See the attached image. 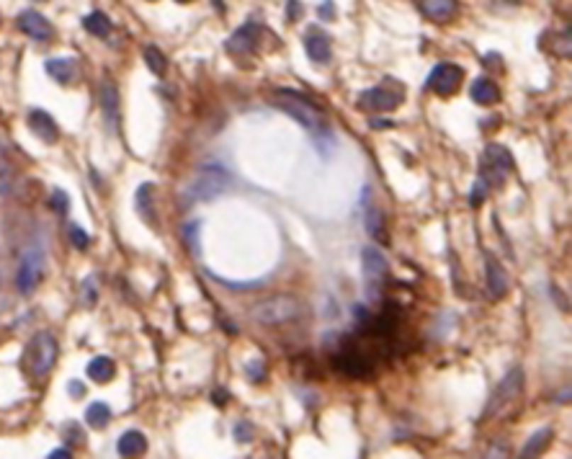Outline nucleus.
Wrapping results in <instances>:
<instances>
[{
    "label": "nucleus",
    "instance_id": "f257e3e1",
    "mask_svg": "<svg viewBox=\"0 0 572 459\" xmlns=\"http://www.w3.org/2000/svg\"><path fill=\"white\" fill-rule=\"evenodd\" d=\"M232 186V173L217 162L212 165H204V168H198L194 173L189 184L184 189V201H209V199H217L222 197L227 189Z\"/></svg>",
    "mask_w": 572,
    "mask_h": 459
},
{
    "label": "nucleus",
    "instance_id": "f03ea898",
    "mask_svg": "<svg viewBox=\"0 0 572 459\" xmlns=\"http://www.w3.org/2000/svg\"><path fill=\"white\" fill-rule=\"evenodd\" d=\"M271 104L279 106L281 111H286L289 116H294L304 129H315V132H318V129L323 127V119H325V116H323V109H320L315 101H310V96H304V93L281 88V91H276L274 96H271Z\"/></svg>",
    "mask_w": 572,
    "mask_h": 459
},
{
    "label": "nucleus",
    "instance_id": "7ed1b4c3",
    "mask_svg": "<svg viewBox=\"0 0 572 459\" xmlns=\"http://www.w3.org/2000/svg\"><path fill=\"white\" fill-rule=\"evenodd\" d=\"M299 315H302V304H299V299L289 297V294H276V297L263 299V302H258L253 310H250V318H253L255 323L266 325V328L291 323V320H297Z\"/></svg>",
    "mask_w": 572,
    "mask_h": 459
},
{
    "label": "nucleus",
    "instance_id": "20e7f679",
    "mask_svg": "<svg viewBox=\"0 0 572 459\" xmlns=\"http://www.w3.org/2000/svg\"><path fill=\"white\" fill-rule=\"evenodd\" d=\"M57 361V341L52 333H36L26 348V364L34 377L50 375Z\"/></svg>",
    "mask_w": 572,
    "mask_h": 459
},
{
    "label": "nucleus",
    "instance_id": "39448f33",
    "mask_svg": "<svg viewBox=\"0 0 572 459\" xmlns=\"http://www.w3.org/2000/svg\"><path fill=\"white\" fill-rule=\"evenodd\" d=\"M44 274V253L39 248H28L26 253L21 255L18 263V274H16V287L21 294H31L36 289V284L42 282Z\"/></svg>",
    "mask_w": 572,
    "mask_h": 459
},
{
    "label": "nucleus",
    "instance_id": "423d86ee",
    "mask_svg": "<svg viewBox=\"0 0 572 459\" xmlns=\"http://www.w3.org/2000/svg\"><path fill=\"white\" fill-rule=\"evenodd\" d=\"M513 168V157L505 148L500 145H490L485 150V160H482V168H480V178L485 184H503V178L505 173Z\"/></svg>",
    "mask_w": 572,
    "mask_h": 459
},
{
    "label": "nucleus",
    "instance_id": "0eeeda50",
    "mask_svg": "<svg viewBox=\"0 0 572 459\" xmlns=\"http://www.w3.org/2000/svg\"><path fill=\"white\" fill-rule=\"evenodd\" d=\"M461 80H464V70H461L459 65H452V62H441L438 67H433V72L428 75V91H433L436 96H454V93L459 91Z\"/></svg>",
    "mask_w": 572,
    "mask_h": 459
},
{
    "label": "nucleus",
    "instance_id": "6e6552de",
    "mask_svg": "<svg viewBox=\"0 0 572 459\" xmlns=\"http://www.w3.org/2000/svg\"><path fill=\"white\" fill-rule=\"evenodd\" d=\"M403 104V93L392 91L387 85H376V88H369V91L361 93L359 106L369 109V111H392Z\"/></svg>",
    "mask_w": 572,
    "mask_h": 459
},
{
    "label": "nucleus",
    "instance_id": "1a4fd4ad",
    "mask_svg": "<svg viewBox=\"0 0 572 459\" xmlns=\"http://www.w3.org/2000/svg\"><path fill=\"white\" fill-rule=\"evenodd\" d=\"M521 389H523V372L516 367V369H510L508 375H505V380L498 385L493 400L488 403V413H485V416H493V413H498V410H500V405L510 403V400H516V397L521 395Z\"/></svg>",
    "mask_w": 572,
    "mask_h": 459
},
{
    "label": "nucleus",
    "instance_id": "9d476101",
    "mask_svg": "<svg viewBox=\"0 0 572 459\" xmlns=\"http://www.w3.org/2000/svg\"><path fill=\"white\" fill-rule=\"evenodd\" d=\"M304 50H307V55H310L312 62L318 65H327L330 62V36L323 31V28L318 26H310L307 31H304Z\"/></svg>",
    "mask_w": 572,
    "mask_h": 459
},
{
    "label": "nucleus",
    "instance_id": "9b49d317",
    "mask_svg": "<svg viewBox=\"0 0 572 459\" xmlns=\"http://www.w3.org/2000/svg\"><path fill=\"white\" fill-rule=\"evenodd\" d=\"M18 28H21L26 36L36 39V42H47V39H52V34H55L52 23L47 21L42 13H36V11H23V13L18 16Z\"/></svg>",
    "mask_w": 572,
    "mask_h": 459
},
{
    "label": "nucleus",
    "instance_id": "f8f14e48",
    "mask_svg": "<svg viewBox=\"0 0 572 459\" xmlns=\"http://www.w3.org/2000/svg\"><path fill=\"white\" fill-rule=\"evenodd\" d=\"M28 129L42 142H47V145H55L60 140V127L55 124V119H52L50 114L42 111V109L28 111Z\"/></svg>",
    "mask_w": 572,
    "mask_h": 459
},
{
    "label": "nucleus",
    "instance_id": "ddd939ff",
    "mask_svg": "<svg viewBox=\"0 0 572 459\" xmlns=\"http://www.w3.org/2000/svg\"><path fill=\"white\" fill-rule=\"evenodd\" d=\"M258 36H261V26L258 23H245L235 31L230 39H227V52H235V55H247L253 52V47L258 44Z\"/></svg>",
    "mask_w": 572,
    "mask_h": 459
},
{
    "label": "nucleus",
    "instance_id": "4468645a",
    "mask_svg": "<svg viewBox=\"0 0 572 459\" xmlns=\"http://www.w3.org/2000/svg\"><path fill=\"white\" fill-rule=\"evenodd\" d=\"M361 261H364V276H366L369 284H379L387 276V258H384L381 250H376V245L364 248Z\"/></svg>",
    "mask_w": 572,
    "mask_h": 459
},
{
    "label": "nucleus",
    "instance_id": "2eb2a0df",
    "mask_svg": "<svg viewBox=\"0 0 572 459\" xmlns=\"http://www.w3.org/2000/svg\"><path fill=\"white\" fill-rule=\"evenodd\" d=\"M485 269H488V292L493 299H500L505 292H508V274L503 271V266L495 258L488 255V263H485Z\"/></svg>",
    "mask_w": 572,
    "mask_h": 459
},
{
    "label": "nucleus",
    "instance_id": "dca6fc26",
    "mask_svg": "<svg viewBox=\"0 0 572 459\" xmlns=\"http://www.w3.org/2000/svg\"><path fill=\"white\" fill-rule=\"evenodd\" d=\"M417 6L431 21H449L456 13V0H417Z\"/></svg>",
    "mask_w": 572,
    "mask_h": 459
},
{
    "label": "nucleus",
    "instance_id": "f3484780",
    "mask_svg": "<svg viewBox=\"0 0 572 459\" xmlns=\"http://www.w3.org/2000/svg\"><path fill=\"white\" fill-rule=\"evenodd\" d=\"M472 101L480 104V106H493V104L500 101V88L490 78H477L472 83Z\"/></svg>",
    "mask_w": 572,
    "mask_h": 459
},
{
    "label": "nucleus",
    "instance_id": "a211bd4d",
    "mask_svg": "<svg viewBox=\"0 0 572 459\" xmlns=\"http://www.w3.org/2000/svg\"><path fill=\"white\" fill-rule=\"evenodd\" d=\"M116 449H119L121 457H137V454H145V449H147V438H145V433H140V431H127L119 438Z\"/></svg>",
    "mask_w": 572,
    "mask_h": 459
},
{
    "label": "nucleus",
    "instance_id": "6ab92c4d",
    "mask_svg": "<svg viewBox=\"0 0 572 459\" xmlns=\"http://www.w3.org/2000/svg\"><path fill=\"white\" fill-rule=\"evenodd\" d=\"M47 72H50L57 83H70V80L75 78L78 67H75V60H70V57H57V60L47 62Z\"/></svg>",
    "mask_w": 572,
    "mask_h": 459
},
{
    "label": "nucleus",
    "instance_id": "aec40b11",
    "mask_svg": "<svg viewBox=\"0 0 572 459\" xmlns=\"http://www.w3.org/2000/svg\"><path fill=\"white\" fill-rule=\"evenodd\" d=\"M101 106H103V114H106V119L111 124L119 121V93L113 88V83H103L101 85Z\"/></svg>",
    "mask_w": 572,
    "mask_h": 459
},
{
    "label": "nucleus",
    "instance_id": "412c9836",
    "mask_svg": "<svg viewBox=\"0 0 572 459\" xmlns=\"http://www.w3.org/2000/svg\"><path fill=\"white\" fill-rule=\"evenodd\" d=\"M113 375H116V364H113L108 356H96V359L88 364V377H91L93 382H99V385L113 380Z\"/></svg>",
    "mask_w": 572,
    "mask_h": 459
},
{
    "label": "nucleus",
    "instance_id": "4be33fe9",
    "mask_svg": "<svg viewBox=\"0 0 572 459\" xmlns=\"http://www.w3.org/2000/svg\"><path fill=\"white\" fill-rule=\"evenodd\" d=\"M83 26L91 31L93 36H108L111 34V21H108V16L106 13H101V11H93L91 16H85L83 18Z\"/></svg>",
    "mask_w": 572,
    "mask_h": 459
},
{
    "label": "nucleus",
    "instance_id": "5701e85b",
    "mask_svg": "<svg viewBox=\"0 0 572 459\" xmlns=\"http://www.w3.org/2000/svg\"><path fill=\"white\" fill-rule=\"evenodd\" d=\"M152 191H155V186H152V184L140 186V191H137V212H140L142 217L147 219V222H155V209H152Z\"/></svg>",
    "mask_w": 572,
    "mask_h": 459
},
{
    "label": "nucleus",
    "instance_id": "b1692460",
    "mask_svg": "<svg viewBox=\"0 0 572 459\" xmlns=\"http://www.w3.org/2000/svg\"><path fill=\"white\" fill-rule=\"evenodd\" d=\"M85 421H88V426H93V428H103V426H108V421H111V408H108L106 403L88 405Z\"/></svg>",
    "mask_w": 572,
    "mask_h": 459
},
{
    "label": "nucleus",
    "instance_id": "393cba45",
    "mask_svg": "<svg viewBox=\"0 0 572 459\" xmlns=\"http://www.w3.org/2000/svg\"><path fill=\"white\" fill-rule=\"evenodd\" d=\"M551 441V428H542V431H537L534 436L526 441V446H523V457H537L539 452H544L546 444Z\"/></svg>",
    "mask_w": 572,
    "mask_h": 459
},
{
    "label": "nucleus",
    "instance_id": "a878e982",
    "mask_svg": "<svg viewBox=\"0 0 572 459\" xmlns=\"http://www.w3.org/2000/svg\"><path fill=\"white\" fill-rule=\"evenodd\" d=\"M366 230H369V235H371L374 240H379V243L389 240L387 230H384V222H381L379 209H369V212H366Z\"/></svg>",
    "mask_w": 572,
    "mask_h": 459
},
{
    "label": "nucleus",
    "instance_id": "bb28decb",
    "mask_svg": "<svg viewBox=\"0 0 572 459\" xmlns=\"http://www.w3.org/2000/svg\"><path fill=\"white\" fill-rule=\"evenodd\" d=\"M145 62H147V67L155 75H165V67H168V60H165V55L157 47H147L145 50Z\"/></svg>",
    "mask_w": 572,
    "mask_h": 459
},
{
    "label": "nucleus",
    "instance_id": "cd10ccee",
    "mask_svg": "<svg viewBox=\"0 0 572 459\" xmlns=\"http://www.w3.org/2000/svg\"><path fill=\"white\" fill-rule=\"evenodd\" d=\"M198 230H201V222H198V219H194V222H189V225L184 227V240L194 255L201 253V250H198Z\"/></svg>",
    "mask_w": 572,
    "mask_h": 459
},
{
    "label": "nucleus",
    "instance_id": "c85d7f7f",
    "mask_svg": "<svg viewBox=\"0 0 572 459\" xmlns=\"http://www.w3.org/2000/svg\"><path fill=\"white\" fill-rule=\"evenodd\" d=\"M70 240H72V245L78 248V250H85V248L91 245V238H88V233H85L83 227H78V225H70Z\"/></svg>",
    "mask_w": 572,
    "mask_h": 459
},
{
    "label": "nucleus",
    "instance_id": "c756f323",
    "mask_svg": "<svg viewBox=\"0 0 572 459\" xmlns=\"http://www.w3.org/2000/svg\"><path fill=\"white\" fill-rule=\"evenodd\" d=\"M52 206L57 209V214H67V209H70V199H67V194L65 191H60L57 189L55 194H52Z\"/></svg>",
    "mask_w": 572,
    "mask_h": 459
},
{
    "label": "nucleus",
    "instance_id": "7c9ffc66",
    "mask_svg": "<svg viewBox=\"0 0 572 459\" xmlns=\"http://www.w3.org/2000/svg\"><path fill=\"white\" fill-rule=\"evenodd\" d=\"M253 426L247 424V421H242V424H237V428H235V438L240 441V444H247V441H253Z\"/></svg>",
    "mask_w": 572,
    "mask_h": 459
},
{
    "label": "nucleus",
    "instance_id": "2f4dec72",
    "mask_svg": "<svg viewBox=\"0 0 572 459\" xmlns=\"http://www.w3.org/2000/svg\"><path fill=\"white\" fill-rule=\"evenodd\" d=\"M247 377L253 382H263L266 380V364L263 361H250L247 364Z\"/></svg>",
    "mask_w": 572,
    "mask_h": 459
},
{
    "label": "nucleus",
    "instance_id": "473e14b6",
    "mask_svg": "<svg viewBox=\"0 0 572 459\" xmlns=\"http://www.w3.org/2000/svg\"><path fill=\"white\" fill-rule=\"evenodd\" d=\"M488 197V184L482 181V178H477V184H474V189H472V204H482V199Z\"/></svg>",
    "mask_w": 572,
    "mask_h": 459
},
{
    "label": "nucleus",
    "instance_id": "72a5a7b5",
    "mask_svg": "<svg viewBox=\"0 0 572 459\" xmlns=\"http://www.w3.org/2000/svg\"><path fill=\"white\" fill-rule=\"evenodd\" d=\"M320 16H323L325 21H332V18H335V8H332L330 0H325V3L320 6Z\"/></svg>",
    "mask_w": 572,
    "mask_h": 459
},
{
    "label": "nucleus",
    "instance_id": "f704fd0d",
    "mask_svg": "<svg viewBox=\"0 0 572 459\" xmlns=\"http://www.w3.org/2000/svg\"><path fill=\"white\" fill-rule=\"evenodd\" d=\"M8 170H11V162H8V153H6V148L0 145V178L8 176Z\"/></svg>",
    "mask_w": 572,
    "mask_h": 459
},
{
    "label": "nucleus",
    "instance_id": "c9c22d12",
    "mask_svg": "<svg viewBox=\"0 0 572 459\" xmlns=\"http://www.w3.org/2000/svg\"><path fill=\"white\" fill-rule=\"evenodd\" d=\"M299 13H302V6H299L297 0H289V21H297Z\"/></svg>",
    "mask_w": 572,
    "mask_h": 459
},
{
    "label": "nucleus",
    "instance_id": "e433bc0d",
    "mask_svg": "<svg viewBox=\"0 0 572 459\" xmlns=\"http://www.w3.org/2000/svg\"><path fill=\"white\" fill-rule=\"evenodd\" d=\"M83 385H80V382H70V395L72 397H83Z\"/></svg>",
    "mask_w": 572,
    "mask_h": 459
},
{
    "label": "nucleus",
    "instance_id": "4c0bfd02",
    "mask_svg": "<svg viewBox=\"0 0 572 459\" xmlns=\"http://www.w3.org/2000/svg\"><path fill=\"white\" fill-rule=\"evenodd\" d=\"M50 457L52 459H67V457H70V452H67V449H57V452H52Z\"/></svg>",
    "mask_w": 572,
    "mask_h": 459
},
{
    "label": "nucleus",
    "instance_id": "58836bf2",
    "mask_svg": "<svg viewBox=\"0 0 572 459\" xmlns=\"http://www.w3.org/2000/svg\"><path fill=\"white\" fill-rule=\"evenodd\" d=\"M214 400H217L219 405H225V400H227V392H225V389H217V395H214Z\"/></svg>",
    "mask_w": 572,
    "mask_h": 459
},
{
    "label": "nucleus",
    "instance_id": "ea45409f",
    "mask_svg": "<svg viewBox=\"0 0 572 459\" xmlns=\"http://www.w3.org/2000/svg\"><path fill=\"white\" fill-rule=\"evenodd\" d=\"M178 3H191V0H178Z\"/></svg>",
    "mask_w": 572,
    "mask_h": 459
}]
</instances>
